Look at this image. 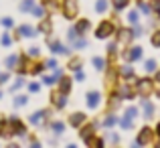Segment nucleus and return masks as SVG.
Returning a JSON list of instances; mask_svg holds the SVG:
<instances>
[{
	"label": "nucleus",
	"mask_w": 160,
	"mask_h": 148,
	"mask_svg": "<svg viewBox=\"0 0 160 148\" xmlns=\"http://www.w3.org/2000/svg\"><path fill=\"white\" fill-rule=\"evenodd\" d=\"M16 63H18V57H14V55H10V57L6 59V65L8 67H16Z\"/></svg>",
	"instance_id": "aec40b11"
},
{
	"label": "nucleus",
	"mask_w": 160,
	"mask_h": 148,
	"mask_svg": "<svg viewBox=\"0 0 160 148\" xmlns=\"http://www.w3.org/2000/svg\"><path fill=\"white\" fill-rule=\"evenodd\" d=\"M128 18L132 20V23H136V20H138V12H130V14H128Z\"/></svg>",
	"instance_id": "f704fd0d"
},
{
	"label": "nucleus",
	"mask_w": 160,
	"mask_h": 148,
	"mask_svg": "<svg viewBox=\"0 0 160 148\" xmlns=\"http://www.w3.org/2000/svg\"><path fill=\"white\" fill-rule=\"evenodd\" d=\"M118 41H120V43H130V41H132V31L122 28V31L118 33Z\"/></svg>",
	"instance_id": "6e6552de"
},
{
	"label": "nucleus",
	"mask_w": 160,
	"mask_h": 148,
	"mask_svg": "<svg viewBox=\"0 0 160 148\" xmlns=\"http://www.w3.org/2000/svg\"><path fill=\"white\" fill-rule=\"evenodd\" d=\"M6 79H8V75H6V73H4V75H0V83H2V81H6Z\"/></svg>",
	"instance_id": "37998d69"
},
{
	"label": "nucleus",
	"mask_w": 160,
	"mask_h": 148,
	"mask_svg": "<svg viewBox=\"0 0 160 148\" xmlns=\"http://www.w3.org/2000/svg\"><path fill=\"white\" fill-rule=\"evenodd\" d=\"M32 12H35L37 16H43V8H35V10H32Z\"/></svg>",
	"instance_id": "ea45409f"
},
{
	"label": "nucleus",
	"mask_w": 160,
	"mask_h": 148,
	"mask_svg": "<svg viewBox=\"0 0 160 148\" xmlns=\"http://www.w3.org/2000/svg\"><path fill=\"white\" fill-rule=\"evenodd\" d=\"M27 104V98H16V105H22Z\"/></svg>",
	"instance_id": "4c0bfd02"
},
{
	"label": "nucleus",
	"mask_w": 160,
	"mask_h": 148,
	"mask_svg": "<svg viewBox=\"0 0 160 148\" xmlns=\"http://www.w3.org/2000/svg\"><path fill=\"white\" fill-rule=\"evenodd\" d=\"M138 6H140V10H142V12H150V10H148V4H144L142 0H138Z\"/></svg>",
	"instance_id": "c756f323"
},
{
	"label": "nucleus",
	"mask_w": 160,
	"mask_h": 148,
	"mask_svg": "<svg viewBox=\"0 0 160 148\" xmlns=\"http://www.w3.org/2000/svg\"><path fill=\"white\" fill-rule=\"evenodd\" d=\"M156 79H158V81H160V73H156Z\"/></svg>",
	"instance_id": "a18cd8bd"
},
{
	"label": "nucleus",
	"mask_w": 160,
	"mask_h": 148,
	"mask_svg": "<svg viewBox=\"0 0 160 148\" xmlns=\"http://www.w3.org/2000/svg\"><path fill=\"white\" fill-rule=\"evenodd\" d=\"M156 134H158V136H160V124L156 126Z\"/></svg>",
	"instance_id": "c03bdc74"
},
{
	"label": "nucleus",
	"mask_w": 160,
	"mask_h": 148,
	"mask_svg": "<svg viewBox=\"0 0 160 148\" xmlns=\"http://www.w3.org/2000/svg\"><path fill=\"white\" fill-rule=\"evenodd\" d=\"M87 104H89V108H95V105L99 104V94L98 91H89V94H87Z\"/></svg>",
	"instance_id": "9d476101"
},
{
	"label": "nucleus",
	"mask_w": 160,
	"mask_h": 148,
	"mask_svg": "<svg viewBox=\"0 0 160 148\" xmlns=\"http://www.w3.org/2000/svg\"><path fill=\"white\" fill-rule=\"evenodd\" d=\"M47 67H55V59H49V61H47Z\"/></svg>",
	"instance_id": "79ce46f5"
},
{
	"label": "nucleus",
	"mask_w": 160,
	"mask_h": 148,
	"mask_svg": "<svg viewBox=\"0 0 160 148\" xmlns=\"http://www.w3.org/2000/svg\"><path fill=\"white\" fill-rule=\"evenodd\" d=\"M53 130H55V132H63V124H61V122H55V124H53Z\"/></svg>",
	"instance_id": "2f4dec72"
},
{
	"label": "nucleus",
	"mask_w": 160,
	"mask_h": 148,
	"mask_svg": "<svg viewBox=\"0 0 160 148\" xmlns=\"http://www.w3.org/2000/svg\"><path fill=\"white\" fill-rule=\"evenodd\" d=\"M28 55H39V49H28Z\"/></svg>",
	"instance_id": "a19ab883"
},
{
	"label": "nucleus",
	"mask_w": 160,
	"mask_h": 148,
	"mask_svg": "<svg viewBox=\"0 0 160 148\" xmlns=\"http://www.w3.org/2000/svg\"><path fill=\"white\" fill-rule=\"evenodd\" d=\"M6 122L4 120H0V136H8V134H10V130H6Z\"/></svg>",
	"instance_id": "f3484780"
},
{
	"label": "nucleus",
	"mask_w": 160,
	"mask_h": 148,
	"mask_svg": "<svg viewBox=\"0 0 160 148\" xmlns=\"http://www.w3.org/2000/svg\"><path fill=\"white\" fill-rule=\"evenodd\" d=\"M152 10L160 16V0H152Z\"/></svg>",
	"instance_id": "cd10ccee"
},
{
	"label": "nucleus",
	"mask_w": 160,
	"mask_h": 148,
	"mask_svg": "<svg viewBox=\"0 0 160 148\" xmlns=\"http://www.w3.org/2000/svg\"><path fill=\"white\" fill-rule=\"evenodd\" d=\"M69 122H71V126L77 128V126H81L83 122H85V114H73V116L69 118Z\"/></svg>",
	"instance_id": "1a4fd4ad"
},
{
	"label": "nucleus",
	"mask_w": 160,
	"mask_h": 148,
	"mask_svg": "<svg viewBox=\"0 0 160 148\" xmlns=\"http://www.w3.org/2000/svg\"><path fill=\"white\" fill-rule=\"evenodd\" d=\"M138 89H140V94L148 95V94H152V91H154V83L150 81V79H142V81L138 83Z\"/></svg>",
	"instance_id": "7ed1b4c3"
},
{
	"label": "nucleus",
	"mask_w": 160,
	"mask_h": 148,
	"mask_svg": "<svg viewBox=\"0 0 160 148\" xmlns=\"http://www.w3.org/2000/svg\"><path fill=\"white\" fill-rule=\"evenodd\" d=\"M93 65L98 67V69H102V67H103V61H102L99 57H95V59H93Z\"/></svg>",
	"instance_id": "473e14b6"
},
{
	"label": "nucleus",
	"mask_w": 160,
	"mask_h": 148,
	"mask_svg": "<svg viewBox=\"0 0 160 148\" xmlns=\"http://www.w3.org/2000/svg\"><path fill=\"white\" fill-rule=\"evenodd\" d=\"M39 31H41V33H47V35H49V33H51V23H49V20H45V23L41 24Z\"/></svg>",
	"instance_id": "6ab92c4d"
},
{
	"label": "nucleus",
	"mask_w": 160,
	"mask_h": 148,
	"mask_svg": "<svg viewBox=\"0 0 160 148\" xmlns=\"http://www.w3.org/2000/svg\"><path fill=\"white\" fill-rule=\"evenodd\" d=\"M75 28H77V33H85L87 28H89V20H85V18H83V20H79Z\"/></svg>",
	"instance_id": "f8f14e48"
},
{
	"label": "nucleus",
	"mask_w": 160,
	"mask_h": 148,
	"mask_svg": "<svg viewBox=\"0 0 160 148\" xmlns=\"http://www.w3.org/2000/svg\"><path fill=\"white\" fill-rule=\"evenodd\" d=\"M2 27H4V28H12V27H14L12 18H2Z\"/></svg>",
	"instance_id": "a878e982"
},
{
	"label": "nucleus",
	"mask_w": 160,
	"mask_h": 148,
	"mask_svg": "<svg viewBox=\"0 0 160 148\" xmlns=\"http://www.w3.org/2000/svg\"><path fill=\"white\" fill-rule=\"evenodd\" d=\"M75 47H85V41H83V39H79V41H75Z\"/></svg>",
	"instance_id": "58836bf2"
},
{
	"label": "nucleus",
	"mask_w": 160,
	"mask_h": 148,
	"mask_svg": "<svg viewBox=\"0 0 160 148\" xmlns=\"http://www.w3.org/2000/svg\"><path fill=\"white\" fill-rule=\"evenodd\" d=\"M146 71H154V69H156V61H152V59H150V61H146Z\"/></svg>",
	"instance_id": "b1692460"
},
{
	"label": "nucleus",
	"mask_w": 160,
	"mask_h": 148,
	"mask_svg": "<svg viewBox=\"0 0 160 148\" xmlns=\"http://www.w3.org/2000/svg\"><path fill=\"white\" fill-rule=\"evenodd\" d=\"M43 116H45V110H43V112H37V114H32V116H31V124H37V122H39Z\"/></svg>",
	"instance_id": "a211bd4d"
},
{
	"label": "nucleus",
	"mask_w": 160,
	"mask_h": 148,
	"mask_svg": "<svg viewBox=\"0 0 160 148\" xmlns=\"http://www.w3.org/2000/svg\"><path fill=\"white\" fill-rule=\"evenodd\" d=\"M63 14H65V18H75L77 16V0H63Z\"/></svg>",
	"instance_id": "f257e3e1"
},
{
	"label": "nucleus",
	"mask_w": 160,
	"mask_h": 148,
	"mask_svg": "<svg viewBox=\"0 0 160 148\" xmlns=\"http://www.w3.org/2000/svg\"><path fill=\"white\" fill-rule=\"evenodd\" d=\"M136 114H138V112H136V108H130L126 116H128V118H134V116H136Z\"/></svg>",
	"instance_id": "e433bc0d"
},
{
	"label": "nucleus",
	"mask_w": 160,
	"mask_h": 148,
	"mask_svg": "<svg viewBox=\"0 0 160 148\" xmlns=\"http://www.w3.org/2000/svg\"><path fill=\"white\" fill-rule=\"evenodd\" d=\"M8 128H10V134H24V126L20 120H10L8 122Z\"/></svg>",
	"instance_id": "20e7f679"
},
{
	"label": "nucleus",
	"mask_w": 160,
	"mask_h": 148,
	"mask_svg": "<svg viewBox=\"0 0 160 148\" xmlns=\"http://www.w3.org/2000/svg\"><path fill=\"white\" fill-rule=\"evenodd\" d=\"M144 110H146V116H152V104H144Z\"/></svg>",
	"instance_id": "7c9ffc66"
},
{
	"label": "nucleus",
	"mask_w": 160,
	"mask_h": 148,
	"mask_svg": "<svg viewBox=\"0 0 160 148\" xmlns=\"http://www.w3.org/2000/svg\"><path fill=\"white\" fill-rule=\"evenodd\" d=\"M20 35H22V37H32V35H35V31L28 28L27 24H22V27H20Z\"/></svg>",
	"instance_id": "dca6fc26"
},
{
	"label": "nucleus",
	"mask_w": 160,
	"mask_h": 148,
	"mask_svg": "<svg viewBox=\"0 0 160 148\" xmlns=\"http://www.w3.org/2000/svg\"><path fill=\"white\" fill-rule=\"evenodd\" d=\"M134 75V71L130 69V67H124V69H122V77H126V79H130Z\"/></svg>",
	"instance_id": "4be33fe9"
},
{
	"label": "nucleus",
	"mask_w": 160,
	"mask_h": 148,
	"mask_svg": "<svg viewBox=\"0 0 160 148\" xmlns=\"http://www.w3.org/2000/svg\"><path fill=\"white\" fill-rule=\"evenodd\" d=\"M108 8V0H98V12H106Z\"/></svg>",
	"instance_id": "412c9836"
},
{
	"label": "nucleus",
	"mask_w": 160,
	"mask_h": 148,
	"mask_svg": "<svg viewBox=\"0 0 160 148\" xmlns=\"http://www.w3.org/2000/svg\"><path fill=\"white\" fill-rule=\"evenodd\" d=\"M113 8L116 10H122V8H126V4H128V0H112Z\"/></svg>",
	"instance_id": "2eb2a0df"
},
{
	"label": "nucleus",
	"mask_w": 160,
	"mask_h": 148,
	"mask_svg": "<svg viewBox=\"0 0 160 148\" xmlns=\"http://www.w3.org/2000/svg\"><path fill=\"white\" fill-rule=\"evenodd\" d=\"M152 45H154V47H160V31H158V33H154V37H152Z\"/></svg>",
	"instance_id": "bb28decb"
},
{
	"label": "nucleus",
	"mask_w": 160,
	"mask_h": 148,
	"mask_svg": "<svg viewBox=\"0 0 160 148\" xmlns=\"http://www.w3.org/2000/svg\"><path fill=\"white\" fill-rule=\"evenodd\" d=\"M112 33H113V24L109 23V20H103V23L99 24V28L95 31V37H98V39H106Z\"/></svg>",
	"instance_id": "f03ea898"
},
{
	"label": "nucleus",
	"mask_w": 160,
	"mask_h": 148,
	"mask_svg": "<svg viewBox=\"0 0 160 148\" xmlns=\"http://www.w3.org/2000/svg\"><path fill=\"white\" fill-rule=\"evenodd\" d=\"M59 91H63V94H69L71 91V79L65 77V75H61V83H59Z\"/></svg>",
	"instance_id": "0eeeda50"
},
{
	"label": "nucleus",
	"mask_w": 160,
	"mask_h": 148,
	"mask_svg": "<svg viewBox=\"0 0 160 148\" xmlns=\"http://www.w3.org/2000/svg\"><path fill=\"white\" fill-rule=\"evenodd\" d=\"M140 57H142V49H140V47H134L132 51H130V55H128L130 61H138Z\"/></svg>",
	"instance_id": "9b49d317"
},
{
	"label": "nucleus",
	"mask_w": 160,
	"mask_h": 148,
	"mask_svg": "<svg viewBox=\"0 0 160 148\" xmlns=\"http://www.w3.org/2000/svg\"><path fill=\"white\" fill-rule=\"evenodd\" d=\"M32 6H35V2H32V0H22V2H20V10H22V12H28Z\"/></svg>",
	"instance_id": "4468645a"
},
{
	"label": "nucleus",
	"mask_w": 160,
	"mask_h": 148,
	"mask_svg": "<svg viewBox=\"0 0 160 148\" xmlns=\"http://www.w3.org/2000/svg\"><path fill=\"white\" fill-rule=\"evenodd\" d=\"M122 98H134V91L130 89V87H124V89H122Z\"/></svg>",
	"instance_id": "5701e85b"
},
{
	"label": "nucleus",
	"mask_w": 160,
	"mask_h": 148,
	"mask_svg": "<svg viewBox=\"0 0 160 148\" xmlns=\"http://www.w3.org/2000/svg\"><path fill=\"white\" fill-rule=\"evenodd\" d=\"M93 130H95V126H93V124H89V126H85V128H83V130H81V138H85V140H87V138H89V136H91V132H93Z\"/></svg>",
	"instance_id": "ddd939ff"
},
{
	"label": "nucleus",
	"mask_w": 160,
	"mask_h": 148,
	"mask_svg": "<svg viewBox=\"0 0 160 148\" xmlns=\"http://www.w3.org/2000/svg\"><path fill=\"white\" fill-rule=\"evenodd\" d=\"M113 124H116V118H113V116H108L106 118V128H112Z\"/></svg>",
	"instance_id": "c85d7f7f"
},
{
	"label": "nucleus",
	"mask_w": 160,
	"mask_h": 148,
	"mask_svg": "<svg viewBox=\"0 0 160 148\" xmlns=\"http://www.w3.org/2000/svg\"><path fill=\"white\" fill-rule=\"evenodd\" d=\"M150 138H152V130H150V128H144L140 134H138V144H148Z\"/></svg>",
	"instance_id": "423d86ee"
},
{
	"label": "nucleus",
	"mask_w": 160,
	"mask_h": 148,
	"mask_svg": "<svg viewBox=\"0 0 160 148\" xmlns=\"http://www.w3.org/2000/svg\"><path fill=\"white\" fill-rule=\"evenodd\" d=\"M79 65H81V61H79V59H77V61H75V59H73V61L69 63V67H71V69H77Z\"/></svg>",
	"instance_id": "72a5a7b5"
},
{
	"label": "nucleus",
	"mask_w": 160,
	"mask_h": 148,
	"mask_svg": "<svg viewBox=\"0 0 160 148\" xmlns=\"http://www.w3.org/2000/svg\"><path fill=\"white\" fill-rule=\"evenodd\" d=\"M122 128H132V118L126 116L124 120H122Z\"/></svg>",
	"instance_id": "393cba45"
},
{
	"label": "nucleus",
	"mask_w": 160,
	"mask_h": 148,
	"mask_svg": "<svg viewBox=\"0 0 160 148\" xmlns=\"http://www.w3.org/2000/svg\"><path fill=\"white\" fill-rule=\"evenodd\" d=\"M51 101L57 105V108H63V105H65V94H63V91H53Z\"/></svg>",
	"instance_id": "39448f33"
},
{
	"label": "nucleus",
	"mask_w": 160,
	"mask_h": 148,
	"mask_svg": "<svg viewBox=\"0 0 160 148\" xmlns=\"http://www.w3.org/2000/svg\"><path fill=\"white\" fill-rule=\"evenodd\" d=\"M2 45H4V47H8V45H10V37H8V35L2 37Z\"/></svg>",
	"instance_id": "c9c22d12"
}]
</instances>
